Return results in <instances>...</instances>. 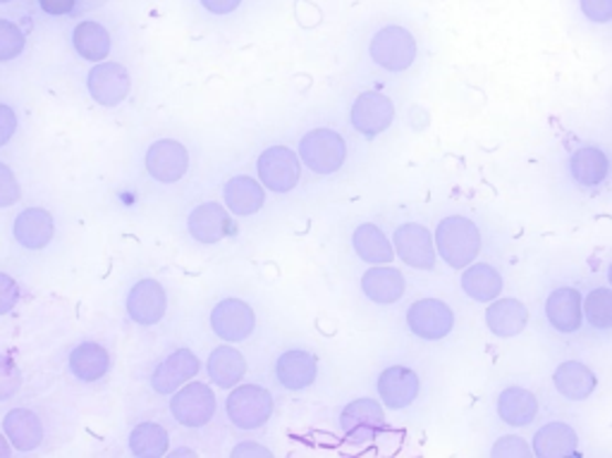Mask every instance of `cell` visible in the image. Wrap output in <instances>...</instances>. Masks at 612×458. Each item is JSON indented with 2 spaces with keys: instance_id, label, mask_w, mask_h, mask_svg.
Here are the masks:
<instances>
[{
  "instance_id": "1",
  "label": "cell",
  "mask_w": 612,
  "mask_h": 458,
  "mask_svg": "<svg viewBox=\"0 0 612 458\" xmlns=\"http://www.w3.org/2000/svg\"><path fill=\"white\" fill-rule=\"evenodd\" d=\"M435 248H439V258L447 265L450 270L462 273L466 265L478 260L484 239H481V230L472 217L466 215H445L433 230Z\"/></svg>"
},
{
  "instance_id": "2",
  "label": "cell",
  "mask_w": 612,
  "mask_h": 458,
  "mask_svg": "<svg viewBox=\"0 0 612 458\" xmlns=\"http://www.w3.org/2000/svg\"><path fill=\"white\" fill-rule=\"evenodd\" d=\"M416 55L419 46L414 34L400 24H388L383 29H378L369 43L371 61L381 70L392 72V75H400V72L410 70L416 63Z\"/></svg>"
},
{
  "instance_id": "3",
  "label": "cell",
  "mask_w": 612,
  "mask_h": 458,
  "mask_svg": "<svg viewBox=\"0 0 612 458\" xmlns=\"http://www.w3.org/2000/svg\"><path fill=\"white\" fill-rule=\"evenodd\" d=\"M407 330L421 342H443L457 328V316L453 306L443 299L426 297L416 299L404 313Z\"/></svg>"
},
{
  "instance_id": "4",
  "label": "cell",
  "mask_w": 612,
  "mask_h": 458,
  "mask_svg": "<svg viewBox=\"0 0 612 458\" xmlns=\"http://www.w3.org/2000/svg\"><path fill=\"white\" fill-rule=\"evenodd\" d=\"M306 168L316 174H335L347 160V141L340 131L318 127L306 131L297 149Z\"/></svg>"
},
{
  "instance_id": "5",
  "label": "cell",
  "mask_w": 612,
  "mask_h": 458,
  "mask_svg": "<svg viewBox=\"0 0 612 458\" xmlns=\"http://www.w3.org/2000/svg\"><path fill=\"white\" fill-rule=\"evenodd\" d=\"M273 394L266 387H261V384H238V387H232L225 402L232 425L246 433L264 427L273 416Z\"/></svg>"
},
{
  "instance_id": "6",
  "label": "cell",
  "mask_w": 612,
  "mask_h": 458,
  "mask_svg": "<svg viewBox=\"0 0 612 458\" xmlns=\"http://www.w3.org/2000/svg\"><path fill=\"white\" fill-rule=\"evenodd\" d=\"M258 182L273 194H289L302 180V158L287 146H271L256 160Z\"/></svg>"
},
{
  "instance_id": "7",
  "label": "cell",
  "mask_w": 612,
  "mask_h": 458,
  "mask_svg": "<svg viewBox=\"0 0 612 458\" xmlns=\"http://www.w3.org/2000/svg\"><path fill=\"white\" fill-rule=\"evenodd\" d=\"M395 256L412 270H435L439 265V248H435L433 232L421 223H402L392 232Z\"/></svg>"
},
{
  "instance_id": "8",
  "label": "cell",
  "mask_w": 612,
  "mask_h": 458,
  "mask_svg": "<svg viewBox=\"0 0 612 458\" xmlns=\"http://www.w3.org/2000/svg\"><path fill=\"white\" fill-rule=\"evenodd\" d=\"M215 394L207 382H187L170 398L172 418L182 427H189V430H199V427L209 425L215 416Z\"/></svg>"
},
{
  "instance_id": "9",
  "label": "cell",
  "mask_w": 612,
  "mask_h": 458,
  "mask_svg": "<svg viewBox=\"0 0 612 458\" xmlns=\"http://www.w3.org/2000/svg\"><path fill=\"white\" fill-rule=\"evenodd\" d=\"M340 430L352 445H371L386 430V411L373 398H355L340 411Z\"/></svg>"
},
{
  "instance_id": "10",
  "label": "cell",
  "mask_w": 612,
  "mask_h": 458,
  "mask_svg": "<svg viewBox=\"0 0 612 458\" xmlns=\"http://www.w3.org/2000/svg\"><path fill=\"white\" fill-rule=\"evenodd\" d=\"M349 123L363 139L381 137L395 123V103L381 92H363L352 103Z\"/></svg>"
},
{
  "instance_id": "11",
  "label": "cell",
  "mask_w": 612,
  "mask_h": 458,
  "mask_svg": "<svg viewBox=\"0 0 612 458\" xmlns=\"http://www.w3.org/2000/svg\"><path fill=\"white\" fill-rule=\"evenodd\" d=\"M544 313L552 332L567 337L577 334L584 328V294L574 285H560L550 289Z\"/></svg>"
},
{
  "instance_id": "12",
  "label": "cell",
  "mask_w": 612,
  "mask_h": 458,
  "mask_svg": "<svg viewBox=\"0 0 612 458\" xmlns=\"http://www.w3.org/2000/svg\"><path fill=\"white\" fill-rule=\"evenodd\" d=\"M211 330L228 344H240L256 330L254 308L242 299H223L211 310Z\"/></svg>"
},
{
  "instance_id": "13",
  "label": "cell",
  "mask_w": 612,
  "mask_h": 458,
  "mask_svg": "<svg viewBox=\"0 0 612 458\" xmlns=\"http://www.w3.org/2000/svg\"><path fill=\"white\" fill-rule=\"evenodd\" d=\"M376 390L386 408L404 411L419 398L421 377L414 368L395 363V365H388L386 371H381V375L376 380Z\"/></svg>"
},
{
  "instance_id": "14",
  "label": "cell",
  "mask_w": 612,
  "mask_h": 458,
  "mask_svg": "<svg viewBox=\"0 0 612 458\" xmlns=\"http://www.w3.org/2000/svg\"><path fill=\"white\" fill-rule=\"evenodd\" d=\"M129 88H133V79H129V72L120 63H96L89 70V75H86V92L104 108L120 106L129 96Z\"/></svg>"
},
{
  "instance_id": "15",
  "label": "cell",
  "mask_w": 612,
  "mask_h": 458,
  "mask_svg": "<svg viewBox=\"0 0 612 458\" xmlns=\"http://www.w3.org/2000/svg\"><path fill=\"white\" fill-rule=\"evenodd\" d=\"M538 413H541V402H538L536 392L524 387V384H507L495 396V416L513 430L534 425Z\"/></svg>"
},
{
  "instance_id": "16",
  "label": "cell",
  "mask_w": 612,
  "mask_h": 458,
  "mask_svg": "<svg viewBox=\"0 0 612 458\" xmlns=\"http://www.w3.org/2000/svg\"><path fill=\"white\" fill-rule=\"evenodd\" d=\"M125 310H127L129 320L141 324V328H151V324H158L160 320H163L166 310H168V297H166L163 285L151 277L139 279V283L127 294Z\"/></svg>"
},
{
  "instance_id": "17",
  "label": "cell",
  "mask_w": 612,
  "mask_h": 458,
  "mask_svg": "<svg viewBox=\"0 0 612 458\" xmlns=\"http://www.w3.org/2000/svg\"><path fill=\"white\" fill-rule=\"evenodd\" d=\"M612 172L610 158L608 153L601 149V146H579L567 158V174H570V180L574 187L584 189V191H595L601 189L608 177Z\"/></svg>"
},
{
  "instance_id": "18",
  "label": "cell",
  "mask_w": 612,
  "mask_h": 458,
  "mask_svg": "<svg viewBox=\"0 0 612 458\" xmlns=\"http://www.w3.org/2000/svg\"><path fill=\"white\" fill-rule=\"evenodd\" d=\"M201 371V361L194 351L189 349H178L168 353V356L156 365V371L151 375V387L156 394L168 396L175 394L180 387H184L187 382H192Z\"/></svg>"
},
{
  "instance_id": "19",
  "label": "cell",
  "mask_w": 612,
  "mask_h": 458,
  "mask_svg": "<svg viewBox=\"0 0 612 458\" xmlns=\"http://www.w3.org/2000/svg\"><path fill=\"white\" fill-rule=\"evenodd\" d=\"M144 166H147L149 177H154L156 182L175 184L180 182L189 170V151L180 141L160 139L149 146Z\"/></svg>"
},
{
  "instance_id": "20",
  "label": "cell",
  "mask_w": 612,
  "mask_h": 458,
  "mask_svg": "<svg viewBox=\"0 0 612 458\" xmlns=\"http://www.w3.org/2000/svg\"><path fill=\"white\" fill-rule=\"evenodd\" d=\"M552 387H556L564 402L581 404L589 402L595 390H599V375H595L591 365L577 359H567L552 371Z\"/></svg>"
},
{
  "instance_id": "21",
  "label": "cell",
  "mask_w": 612,
  "mask_h": 458,
  "mask_svg": "<svg viewBox=\"0 0 612 458\" xmlns=\"http://www.w3.org/2000/svg\"><path fill=\"white\" fill-rule=\"evenodd\" d=\"M273 375L287 392L309 390L318 377V361L314 353L304 349H289L275 359Z\"/></svg>"
},
{
  "instance_id": "22",
  "label": "cell",
  "mask_w": 612,
  "mask_h": 458,
  "mask_svg": "<svg viewBox=\"0 0 612 458\" xmlns=\"http://www.w3.org/2000/svg\"><path fill=\"white\" fill-rule=\"evenodd\" d=\"M579 433L564 420L544 423L531 437V449L538 458H570L579 456Z\"/></svg>"
},
{
  "instance_id": "23",
  "label": "cell",
  "mask_w": 612,
  "mask_h": 458,
  "mask_svg": "<svg viewBox=\"0 0 612 458\" xmlns=\"http://www.w3.org/2000/svg\"><path fill=\"white\" fill-rule=\"evenodd\" d=\"M484 322L493 337L498 339H515L519 337L529 324V308L519 299L513 297H498L495 301L486 303Z\"/></svg>"
},
{
  "instance_id": "24",
  "label": "cell",
  "mask_w": 612,
  "mask_h": 458,
  "mask_svg": "<svg viewBox=\"0 0 612 458\" xmlns=\"http://www.w3.org/2000/svg\"><path fill=\"white\" fill-rule=\"evenodd\" d=\"M460 287L466 299L486 306L498 297H503L505 279H503V273L495 268V265L474 260L472 265H466V268L462 270Z\"/></svg>"
},
{
  "instance_id": "25",
  "label": "cell",
  "mask_w": 612,
  "mask_h": 458,
  "mask_svg": "<svg viewBox=\"0 0 612 458\" xmlns=\"http://www.w3.org/2000/svg\"><path fill=\"white\" fill-rule=\"evenodd\" d=\"M361 291L376 306H392L398 303L407 291V279L402 270L388 265H371V268L361 275Z\"/></svg>"
},
{
  "instance_id": "26",
  "label": "cell",
  "mask_w": 612,
  "mask_h": 458,
  "mask_svg": "<svg viewBox=\"0 0 612 458\" xmlns=\"http://www.w3.org/2000/svg\"><path fill=\"white\" fill-rule=\"evenodd\" d=\"M187 230L199 244H218L232 232V220L221 203L207 201L189 213Z\"/></svg>"
},
{
  "instance_id": "27",
  "label": "cell",
  "mask_w": 612,
  "mask_h": 458,
  "mask_svg": "<svg viewBox=\"0 0 612 458\" xmlns=\"http://www.w3.org/2000/svg\"><path fill=\"white\" fill-rule=\"evenodd\" d=\"M12 236L27 251L46 248L55 236L53 215L46 209H27L12 223Z\"/></svg>"
},
{
  "instance_id": "28",
  "label": "cell",
  "mask_w": 612,
  "mask_h": 458,
  "mask_svg": "<svg viewBox=\"0 0 612 458\" xmlns=\"http://www.w3.org/2000/svg\"><path fill=\"white\" fill-rule=\"evenodd\" d=\"M223 201L228 211L238 217H250L264 209L266 203V187L250 174H238L225 182Z\"/></svg>"
},
{
  "instance_id": "29",
  "label": "cell",
  "mask_w": 612,
  "mask_h": 458,
  "mask_svg": "<svg viewBox=\"0 0 612 458\" xmlns=\"http://www.w3.org/2000/svg\"><path fill=\"white\" fill-rule=\"evenodd\" d=\"M3 430L10 439L12 449H18L22 454L39 449L43 437H46V430H43L41 418L29 408H12L10 413H6Z\"/></svg>"
},
{
  "instance_id": "30",
  "label": "cell",
  "mask_w": 612,
  "mask_h": 458,
  "mask_svg": "<svg viewBox=\"0 0 612 458\" xmlns=\"http://www.w3.org/2000/svg\"><path fill=\"white\" fill-rule=\"evenodd\" d=\"M67 368H70V373L84 384L98 382V380H104L110 371V353L104 344H98V342H82L70 351Z\"/></svg>"
},
{
  "instance_id": "31",
  "label": "cell",
  "mask_w": 612,
  "mask_h": 458,
  "mask_svg": "<svg viewBox=\"0 0 612 458\" xmlns=\"http://www.w3.org/2000/svg\"><path fill=\"white\" fill-rule=\"evenodd\" d=\"M352 248L369 265H388L398 258L395 246L388 239V234L373 223H363L352 232Z\"/></svg>"
},
{
  "instance_id": "32",
  "label": "cell",
  "mask_w": 612,
  "mask_h": 458,
  "mask_svg": "<svg viewBox=\"0 0 612 458\" xmlns=\"http://www.w3.org/2000/svg\"><path fill=\"white\" fill-rule=\"evenodd\" d=\"M209 380L221 390H232L244 380L246 375V359L235 347H218L211 351L207 361Z\"/></svg>"
},
{
  "instance_id": "33",
  "label": "cell",
  "mask_w": 612,
  "mask_h": 458,
  "mask_svg": "<svg viewBox=\"0 0 612 458\" xmlns=\"http://www.w3.org/2000/svg\"><path fill=\"white\" fill-rule=\"evenodd\" d=\"M72 46H75L82 61L104 63L110 55V34L104 24L84 20L72 29Z\"/></svg>"
},
{
  "instance_id": "34",
  "label": "cell",
  "mask_w": 612,
  "mask_h": 458,
  "mask_svg": "<svg viewBox=\"0 0 612 458\" xmlns=\"http://www.w3.org/2000/svg\"><path fill=\"white\" fill-rule=\"evenodd\" d=\"M127 445H129V451H133L137 458H160L168 454L170 437L163 425L139 423L135 425V430L129 433Z\"/></svg>"
},
{
  "instance_id": "35",
  "label": "cell",
  "mask_w": 612,
  "mask_h": 458,
  "mask_svg": "<svg viewBox=\"0 0 612 458\" xmlns=\"http://www.w3.org/2000/svg\"><path fill=\"white\" fill-rule=\"evenodd\" d=\"M584 324L599 334H612V287H593L584 297Z\"/></svg>"
},
{
  "instance_id": "36",
  "label": "cell",
  "mask_w": 612,
  "mask_h": 458,
  "mask_svg": "<svg viewBox=\"0 0 612 458\" xmlns=\"http://www.w3.org/2000/svg\"><path fill=\"white\" fill-rule=\"evenodd\" d=\"M27 49V36L22 29L10 22L0 20V63H10L14 57H20Z\"/></svg>"
},
{
  "instance_id": "37",
  "label": "cell",
  "mask_w": 612,
  "mask_h": 458,
  "mask_svg": "<svg viewBox=\"0 0 612 458\" xmlns=\"http://www.w3.org/2000/svg\"><path fill=\"white\" fill-rule=\"evenodd\" d=\"M534 449L521 435H503L493 441L490 458H529Z\"/></svg>"
},
{
  "instance_id": "38",
  "label": "cell",
  "mask_w": 612,
  "mask_h": 458,
  "mask_svg": "<svg viewBox=\"0 0 612 458\" xmlns=\"http://www.w3.org/2000/svg\"><path fill=\"white\" fill-rule=\"evenodd\" d=\"M22 387V373L18 363L10 356L0 353V402H10V398Z\"/></svg>"
},
{
  "instance_id": "39",
  "label": "cell",
  "mask_w": 612,
  "mask_h": 458,
  "mask_svg": "<svg viewBox=\"0 0 612 458\" xmlns=\"http://www.w3.org/2000/svg\"><path fill=\"white\" fill-rule=\"evenodd\" d=\"M22 199V187L18 182V177L6 166V162H0V209H10Z\"/></svg>"
},
{
  "instance_id": "40",
  "label": "cell",
  "mask_w": 612,
  "mask_h": 458,
  "mask_svg": "<svg viewBox=\"0 0 612 458\" xmlns=\"http://www.w3.org/2000/svg\"><path fill=\"white\" fill-rule=\"evenodd\" d=\"M581 14L593 24L612 22V0H579Z\"/></svg>"
},
{
  "instance_id": "41",
  "label": "cell",
  "mask_w": 612,
  "mask_h": 458,
  "mask_svg": "<svg viewBox=\"0 0 612 458\" xmlns=\"http://www.w3.org/2000/svg\"><path fill=\"white\" fill-rule=\"evenodd\" d=\"M20 301V285L6 273H0V316H8Z\"/></svg>"
},
{
  "instance_id": "42",
  "label": "cell",
  "mask_w": 612,
  "mask_h": 458,
  "mask_svg": "<svg viewBox=\"0 0 612 458\" xmlns=\"http://www.w3.org/2000/svg\"><path fill=\"white\" fill-rule=\"evenodd\" d=\"M14 131H18V115H14L10 106H3V103H0V149L10 143Z\"/></svg>"
},
{
  "instance_id": "43",
  "label": "cell",
  "mask_w": 612,
  "mask_h": 458,
  "mask_svg": "<svg viewBox=\"0 0 612 458\" xmlns=\"http://www.w3.org/2000/svg\"><path fill=\"white\" fill-rule=\"evenodd\" d=\"M41 10L53 18H63V14H75L77 0H39Z\"/></svg>"
},
{
  "instance_id": "44",
  "label": "cell",
  "mask_w": 612,
  "mask_h": 458,
  "mask_svg": "<svg viewBox=\"0 0 612 458\" xmlns=\"http://www.w3.org/2000/svg\"><path fill=\"white\" fill-rule=\"evenodd\" d=\"M246 456H273V451L264 445H256V441H242L235 449H232V458H246Z\"/></svg>"
},
{
  "instance_id": "45",
  "label": "cell",
  "mask_w": 612,
  "mask_h": 458,
  "mask_svg": "<svg viewBox=\"0 0 612 458\" xmlns=\"http://www.w3.org/2000/svg\"><path fill=\"white\" fill-rule=\"evenodd\" d=\"M201 6L213 14H230L242 6V0H201Z\"/></svg>"
},
{
  "instance_id": "46",
  "label": "cell",
  "mask_w": 612,
  "mask_h": 458,
  "mask_svg": "<svg viewBox=\"0 0 612 458\" xmlns=\"http://www.w3.org/2000/svg\"><path fill=\"white\" fill-rule=\"evenodd\" d=\"M106 0H77V8H75V14H82L86 10H94L98 6H104Z\"/></svg>"
},
{
  "instance_id": "47",
  "label": "cell",
  "mask_w": 612,
  "mask_h": 458,
  "mask_svg": "<svg viewBox=\"0 0 612 458\" xmlns=\"http://www.w3.org/2000/svg\"><path fill=\"white\" fill-rule=\"evenodd\" d=\"M10 454H12V445L8 435H0V458H10Z\"/></svg>"
},
{
  "instance_id": "48",
  "label": "cell",
  "mask_w": 612,
  "mask_h": 458,
  "mask_svg": "<svg viewBox=\"0 0 612 458\" xmlns=\"http://www.w3.org/2000/svg\"><path fill=\"white\" fill-rule=\"evenodd\" d=\"M166 456H170V458H178V456H197V451L194 449H187V447H180V449H175V451H168Z\"/></svg>"
},
{
  "instance_id": "49",
  "label": "cell",
  "mask_w": 612,
  "mask_h": 458,
  "mask_svg": "<svg viewBox=\"0 0 612 458\" xmlns=\"http://www.w3.org/2000/svg\"><path fill=\"white\" fill-rule=\"evenodd\" d=\"M605 277H608V285L612 287V260H610V265H608V270H605Z\"/></svg>"
},
{
  "instance_id": "50",
  "label": "cell",
  "mask_w": 612,
  "mask_h": 458,
  "mask_svg": "<svg viewBox=\"0 0 612 458\" xmlns=\"http://www.w3.org/2000/svg\"><path fill=\"white\" fill-rule=\"evenodd\" d=\"M3 3H10V0H0V6H3Z\"/></svg>"
}]
</instances>
